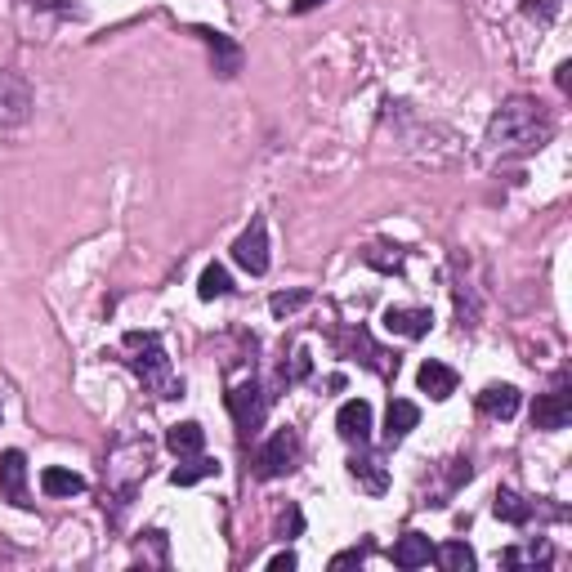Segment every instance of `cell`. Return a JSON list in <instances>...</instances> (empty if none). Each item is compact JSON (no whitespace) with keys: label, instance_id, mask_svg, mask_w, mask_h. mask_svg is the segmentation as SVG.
Instances as JSON below:
<instances>
[{"label":"cell","instance_id":"cell-16","mask_svg":"<svg viewBox=\"0 0 572 572\" xmlns=\"http://www.w3.org/2000/svg\"><path fill=\"white\" fill-rule=\"evenodd\" d=\"M166 447L179 456V461H184V456H197V452H202V447H206V429L197 425V421L170 425V429H166Z\"/></svg>","mask_w":572,"mask_h":572},{"label":"cell","instance_id":"cell-8","mask_svg":"<svg viewBox=\"0 0 572 572\" xmlns=\"http://www.w3.org/2000/svg\"><path fill=\"white\" fill-rule=\"evenodd\" d=\"M572 421V394L568 385L550 389V394H541L537 403H532V425L537 429H568Z\"/></svg>","mask_w":572,"mask_h":572},{"label":"cell","instance_id":"cell-30","mask_svg":"<svg viewBox=\"0 0 572 572\" xmlns=\"http://www.w3.org/2000/svg\"><path fill=\"white\" fill-rule=\"evenodd\" d=\"M318 5H322V0H291L295 14H309V9H318Z\"/></svg>","mask_w":572,"mask_h":572},{"label":"cell","instance_id":"cell-4","mask_svg":"<svg viewBox=\"0 0 572 572\" xmlns=\"http://www.w3.org/2000/svg\"><path fill=\"white\" fill-rule=\"evenodd\" d=\"M228 412H233V421L242 434H255V429L264 425V412H269V398H264V389L255 385V380H242V385L228 389Z\"/></svg>","mask_w":572,"mask_h":572},{"label":"cell","instance_id":"cell-15","mask_svg":"<svg viewBox=\"0 0 572 572\" xmlns=\"http://www.w3.org/2000/svg\"><path fill=\"white\" fill-rule=\"evenodd\" d=\"M197 36H202L206 45H211V54H215V72H219V76H237V72H242V50H237V45L228 41L224 32H211V27H202Z\"/></svg>","mask_w":572,"mask_h":572},{"label":"cell","instance_id":"cell-29","mask_svg":"<svg viewBox=\"0 0 572 572\" xmlns=\"http://www.w3.org/2000/svg\"><path fill=\"white\" fill-rule=\"evenodd\" d=\"M300 559H295V550H282V555H273L269 559V572H291Z\"/></svg>","mask_w":572,"mask_h":572},{"label":"cell","instance_id":"cell-2","mask_svg":"<svg viewBox=\"0 0 572 572\" xmlns=\"http://www.w3.org/2000/svg\"><path fill=\"white\" fill-rule=\"evenodd\" d=\"M126 362L135 367V376L143 380V389H152L157 398H184V380L170 371V358H166V345H161L157 331H130L126 340Z\"/></svg>","mask_w":572,"mask_h":572},{"label":"cell","instance_id":"cell-19","mask_svg":"<svg viewBox=\"0 0 572 572\" xmlns=\"http://www.w3.org/2000/svg\"><path fill=\"white\" fill-rule=\"evenodd\" d=\"M41 492L45 497H81L85 492V479L72 470H63V465H50V470L41 474Z\"/></svg>","mask_w":572,"mask_h":572},{"label":"cell","instance_id":"cell-18","mask_svg":"<svg viewBox=\"0 0 572 572\" xmlns=\"http://www.w3.org/2000/svg\"><path fill=\"white\" fill-rule=\"evenodd\" d=\"M349 474H354V479H358L367 492H376V497L389 488V474H385V465H380L376 456H367V452L349 456Z\"/></svg>","mask_w":572,"mask_h":572},{"label":"cell","instance_id":"cell-5","mask_svg":"<svg viewBox=\"0 0 572 572\" xmlns=\"http://www.w3.org/2000/svg\"><path fill=\"white\" fill-rule=\"evenodd\" d=\"M233 260L242 264L251 278L269 273V233H264V219H251V228L233 242Z\"/></svg>","mask_w":572,"mask_h":572},{"label":"cell","instance_id":"cell-22","mask_svg":"<svg viewBox=\"0 0 572 572\" xmlns=\"http://www.w3.org/2000/svg\"><path fill=\"white\" fill-rule=\"evenodd\" d=\"M434 559L443 564L447 572H474V550L465 541H447V546L434 550Z\"/></svg>","mask_w":572,"mask_h":572},{"label":"cell","instance_id":"cell-12","mask_svg":"<svg viewBox=\"0 0 572 572\" xmlns=\"http://www.w3.org/2000/svg\"><path fill=\"white\" fill-rule=\"evenodd\" d=\"M416 385H421V394H429L434 403H443V398L456 394V371L429 358V362H421V371H416Z\"/></svg>","mask_w":572,"mask_h":572},{"label":"cell","instance_id":"cell-10","mask_svg":"<svg viewBox=\"0 0 572 572\" xmlns=\"http://www.w3.org/2000/svg\"><path fill=\"white\" fill-rule=\"evenodd\" d=\"M389 559H394L398 568H425L429 559H434V546H429L425 532H403V537L394 541V550H389Z\"/></svg>","mask_w":572,"mask_h":572},{"label":"cell","instance_id":"cell-11","mask_svg":"<svg viewBox=\"0 0 572 572\" xmlns=\"http://www.w3.org/2000/svg\"><path fill=\"white\" fill-rule=\"evenodd\" d=\"M336 429H340V438H349V443H367L371 438V403L349 398V403L340 407V416H336Z\"/></svg>","mask_w":572,"mask_h":572},{"label":"cell","instance_id":"cell-1","mask_svg":"<svg viewBox=\"0 0 572 572\" xmlns=\"http://www.w3.org/2000/svg\"><path fill=\"white\" fill-rule=\"evenodd\" d=\"M546 139H550V121L532 99H510L488 126V143L497 152H532Z\"/></svg>","mask_w":572,"mask_h":572},{"label":"cell","instance_id":"cell-14","mask_svg":"<svg viewBox=\"0 0 572 572\" xmlns=\"http://www.w3.org/2000/svg\"><path fill=\"white\" fill-rule=\"evenodd\" d=\"M416 425H421V407L407 403V398H394L389 412H385V438H389V443H403Z\"/></svg>","mask_w":572,"mask_h":572},{"label":"cell","instance_id":"cell-13","mask_svg":"<svg viewBox=\"0 0 572 572\" xmlns=\"http://www.w3.org/2000/svg\"><path fill=\"white\" fill-rule=\"evenodd\" d=\"M519 403H523V398H519V389H514V385H488L479 394V412L492 416V421H510V416L519 412Z\"/></svg>","mask_w":572,"mask_h":572},{"label":"cell","instance_id":"cell-20","mask_svg":"<svg viewBox=\"0 0 572 572\" xmlns=\"http://www.w3.org/2000/svg\"><path fill=\"white\" fill-rule=\"evenodd\" d=\"M492 510H497V519L514 523V528H523V523L532 519V505L523 501L519 492H510V488H501V492H497V501H492Z\"/></svg>","mask_w":572,"mask_h":572},{"label":"cell","instance_id":"cell-17","mask_svg":"<svg viewBox=\"0 0 572 572\" xmlns=\"http://www.w3.org/2000/svg\"><path fill=\"white\" fill-rule=\"evenodd\" d=\"M219 474V461H211V456H184V465H175V470H170V483H175V488H193V483H202V479H215Z\"/></svg>","mask_w":572,"mask_h":572},{"label":"cell","instance_id":"cell-9","mask_svg":"<svg viewBox=\"0 0 572 572\" xmlns=\"http://www.w3.org/2000/svg\"><path fill=\"white\" fill-rule=\"evenodd\" d=\"M434 327V313L429 309H385V331L403 340H421Z\"/></svg>","mask_w":572,"mask_h":572},{"label":"cell","instance_id":"cell-24","mask_svg":"<svg viewBox=\"0 0 572 572\" xmlns=\"http://www.w3.org/2000/svg\"><path fill=\"white\" fill-rule=\"evenodd\" d=\"M304 304H309V291H278L269 300V309H273V318H286V313L304 309Z\"/></svg>","mask_w":572,"mask_h":572},{"label":"cell","instance_id":"cell-7","mask_svg":"<svg viewBox=\"0 0 572 572\" xmlns=\"http://www.w3.org/2000/svg\"><path fill=\"white\" fill-rule=\"evenodd\" d=\"M32 112V90L18 72H0V126H23Z\"/></svg>","mask_w":572,"mask_h":572},{"label":"cell","instance_id":"cell-6","mask_svg":"<svg viewBox=\"0 0 572 572\" xmlns=\"http://www.w3.org/2000/svg\"><path fill=\"white\" fill-rule=\"evenodd\" d=\"M0 497L18 510H32V492H27V456L18 447H9L0 456Z\"/></svg>","mask_w":572,"mask_h":572},{"label":"cell","instance_id":"cell-21","mask_svg":"<svg viewBox=\"0 0 572 572\" xmlns=\"http://www.w3.org/2000/svg\"><path fill=\"white\" fill-rule=\"evenodd\" d=\"M228 291H233V278H228L224 264H211V269H202V278H197V295H202V300H224Z\"/></svg>","mask_w":572,"mask_h":572},{"label":"cell","instance_id":"cell-25","mask_svg":"<svg viewBox=\"0 0 572 572\" xmlns=\"http://www.w3.org/2000/svg\"><path fill=\"white\" fill-rule=\"evenodd\" d=\"M362 260L376 264V269H385V273H389V269H403V251H398V246H371Z\"/></svg>","mask_w":572,"mask_h":572},{"label":"cell","instance_id":"cell-27","mask_svg":"<svg viewBox=\"0 0 572 572\" xmlns=\"http://www.w3.org/2000/svg\"><path fill=\"white\" fill-rule=\"evenodd\" d=\"M309 367H313V362H309V349H295V358H291V380H304V376H309Z\"/></svg>","mask_w":572,"mask_h":572},{"label":"cell","instance_id":"cell-28","mask_svg":"<svg viewBox=\"0 0 572 572\" xmlns=\"http://www.w3.org/2000/svg\"><path fill=\"white\" fill-rule=\"evenodd\" d=\"M367 559V550H345V555H336L331 559V572H340V568H354V564H362Z\"/></svg>","mask_w":572,"mask_h":572},{"label":"cell","instance_id":"cell-26","mask_svg":"<svg viewBox=\"0 0 572 572\" xmlns=\"http://www.w3.org/2000/svg\"><path fill=\"white\" fill-rule=\"evenodd\" d=\"M523 14H528V18H541V23H555L559 0H523Z\"/></svg>","mask_w":572,"mask_h":572},{"label":"cell","instance_id":"cell-23","mask_svg":"<svg viewBox=\"0 0 572 572\" xmlns=\"http://www.w3.org/2000/svg\"><path fill=\"white\" fill-rule=\"evenodd\" d=\"M523 564H550V546H528V550H505L501 555V568H523Z\"/></svg>","mask_w":572,"mask_h":572},{"label":"cell","instance_id":"cell-3","mask_svg":"<svg viewBox=\"0 0 572 572\" xmlns=\"http://www.w3.org/2000/svg\"><path fill=\"white\" fill-rule=\"evenodd\" d=\"M295 461H300V434H295V429H278V434L255 452V474H260V479H282V474L295 470Z\"/></svg>","mask_w":572,"mask_h":572}]
</instances>
